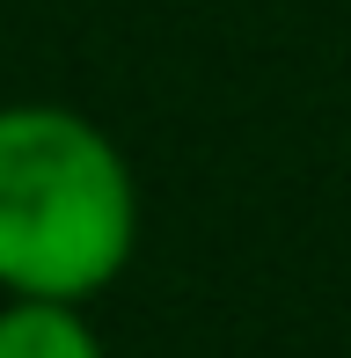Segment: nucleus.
<instances>
[{
    "label": "nucleus",
    "mask_w": 351,
    "mask_h": 358,
    "mask_svg": "<svg viewBox=\"0 0 351 358\" xmlns=\"http://www.w3.org/2000/svg\"><path fill=\"white\" fill-rule=\"evenodd\" d=\"M139 190L124 154L59 103L0 110V285L88 300L132 264Z\"/></svg>",
    "instance_id": "f257e3e1"
},
{
    "label": "nucleus",
    "mask_w": 351,
    "mask_h": 358,
    "mask_svg": "<svg viewBox=\"0 0 351 358\" xmlns=\"http://www.w3.org/2000/svg\"><path fill=\"white\" fill-rule=\"evenodd\" d=\"M0 358H103L81 300H37L15 292V307H0Z\"/></svg>",
    "instance_id": "f03ea898"
}]
</instances>
